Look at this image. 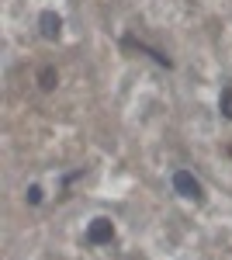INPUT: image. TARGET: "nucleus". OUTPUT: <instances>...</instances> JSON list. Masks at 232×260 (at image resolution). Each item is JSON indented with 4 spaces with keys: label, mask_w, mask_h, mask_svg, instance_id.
Listing matches in <instances>:
<instances>
[{
    "label": "nucleus",
    "mask_w": 232,
    "mask_h": 260,
    "mask_svg": "<svg viewBox=\"0 0 232 260\" xmlns=\"http://www.w3.org/2000/svg\"><path fill=\"white\" fill-rule=\"evenodd\" d=\"M170 184H174V191L184 201H194V205H201V201H205V187H201V180L194 177L191 170H174Z\"/></svg>",
    "instance_id": "f257e3e1"
},
{
    "label": "nucleus",
    "mask_w": 232,
    "mask_h": 260,
    "mask_svg": "<svg viewBox=\"0 0 232 260\" xmlns=\"http://www.w3.org/2000/svg\"><path fill=\"white\" fill-rule=\"evenodd\" d=\"M111 240H115V222L111 219L97 215V219L87 222V243H90V246H108Z\"/></svg>",
    "instance_id": "f03ea898"
},
{
    "label": "nucleus",
    "mask_w": 232,
    "mask_h": 260,
    "mask_svg": "<svg viewBox=\"0 0 232 260\" xmlns=\"http://www.w3.org/2000/svg\"><path fill=\"white\" fill-rule=\"evenodd\" d=\"M39 31L45 42H56L59 35H62V14H56V11H42L39 14Z\"/></svg>",
    "instance_id": "7ed1b4c3"
},
{
    "label": "nucleus",
    "mask_w": 232,
    "mask_h": 260,
    "mask_svg": "<svg viewBox=\"0 0 232 260\" xmlns=\"http://www.w3.org/2000/svg\"><path fill=\"white\" fill-rule=\"evenodd\" d=\"M125 45H136V49H142V52H149V56H153V59L159 62V66H167V70H174V59H170L167 52H159V49H149L146 42H136L132 35H128V39H125Z\"/></svg>",
    "instance_id": "20e7f679"
},
{
    "label": "nucleus",
    "mask_w": 232,
    "mask_h": 260,
    "mask_svg": "<svg viewBox=\"0 0 232 260\" xmlns=\"http://www.w3.org/2000/svg\"><path fill=\"white\" fill-rule=\"evenodd\" d=\"M39 87H42V90H56V87H59L56 66H42V70H39Z\"/></svg>",
    "instance_id": "39448f33"
},
{
    "label": "nucleus",
    "mask_w": 232,
    "mask_h": 260,
    "mask_svg": "<svg viewBox=\"0 0 232 260\" xmlns=\"http://www.w3.org/2000/svg\"><path fill=\"white\" fill-rule=\"evenodd\" d=\"M218 115L232 121V87H222V94H218Z\"/></svg>",
    "instance_id": "423d86ee"
},
{
    "label": "nucleus",
    "mask_w": 232,
    "mask_h": 260,
    "mask_svg": "<svg viewBox=\"0 0 232 260\" xmlns=\"http://www.w3.org/2000/svg\"><path fill=\"white\" fill-rule=\"evenodd\" d=\"M24 201H28V205H42V201H45V191H42L39 184H31V187L24 191Z\"/></svg>",
    "instance_id": "0eeeda50"
}]
</instances>
